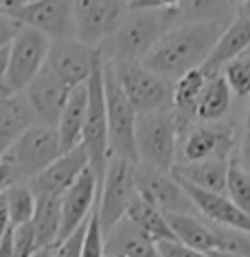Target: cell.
Instances as JSON below:
<instances>
[{"instance_id": "5", "label": "cell", "mask_w": 250, "mask_h": 257, "mask_svg": "<svg viewBox=\"0 0 250 257\" xmlns=\"http://www.w3.org/2000/svg\"><path fill=\"white\" fill-rule=\"evenodd\" d=\"M0 14L16 20L20 27L36 29L51 42L75 40L73 3L64 0H0Z\"/></svg>"}, {"instance_id": "34", "label": "cell", "mask_w": 250, "mask_h": 257, "mask_svg": "<svg viewBox=\"0 0 250 257\" xmlns=\"http://www.w3.org/2000/svg\"><path fill=\"white\" fill-rule=\"evenodd\" d=\"M11 246H14V255L16 257H33L40 250L36 233H33L31 222L22 226L11 229Z\"/></svg>"}, {"instance_id": "2", "label": "cell", "mask_w": 250, "mask_h": 257, "mask_svg": "<svg viewBox=\"0 0 250 257\" xmlns=\"http://www.w3.org/2000/svg\"><path fill=\"white\" fill-rule=\"evenodd\" d=\"M180 20V3H169L162 9L132 11L127 9L116 33L101 46L110 62H143L160 38Z\"/></svg>"}, {"instance_id": "46", "label": "cell", "mask_w": 250, "mask_h": 257, "mask_svg": "<svg viewBox=\"0 0 250 257\" xmlns=\"http://www.w3.org/2000/svg\"><path fill=\"white\" fill-rule=\"evenodd\" d=\"M106 257H108V255H106Z\"/></svg>"}, {"instance_id": "28", "label": "cell", "mask_w": 250, "mask_h": 257, "mask_svg": "<svg viewBox=\"0 0 250 257\" xmlns=\"http://www.w3.org/2000/svg\"><path fill=\"white\" fill-rule=\"evenodd\" d=\"M125 218L134 222L143 233H147L156 244L158 242H176V235H173V231H171L169 222H167V218H165V213L158 211L156 207H152L149 202H145L138 194H136L134 200H132Z\"/></svg>"}, {"instance_id": "35", "label": "cell", "mask_w": 250, "mask_h": 257, "mask_svg": "<svg viewBox=\"0 0 250 257\" xmlns=\"http://www.w3.org/2000/svg\"><path fill=\"white\" fill-rule=\"evenodd\" d=\"M86 229H88V222L81 224L73 235H68L66 239H62L60 244L53 248L51 257H81V246H84V237H86Z\"/></svg>"}, {"instance_id": "18", "label": "cell", "mask_w": 250, "mask_h": 257, "mask_svg": "<svg viewBox=\"0 0 250 257\" xmlns=\"http://www.w3.org/2000/svg\"><path fill=\"white\" fill-rule=\"evenodd\" d=\"M248 46H250V14L239 9V3H237L235 16H232V20L226 25V29L217 40V44L213 46L208 60L202 64V68H204L208 75L219 73L230 60L241 57L246 53Z\"/></svg>"}, {"instance_id": "7", "label": "cell", "mask_w": 250, "mask_h": 257, "mask_svg": "<svg viewBox=\"0 0 250 257\" xmlns=\"http://www.w3.org/2000/svg\"><path fill=\"white\" fill-rule=\"evenodd\" d=\"M86 88H88V112H86L81 145L88 152L90 169L99 180V187H101L110 161L108 110H106V92H103V53L97 60L95 71H92Z\"/></svg>"}, {"instance_id": "32", "label": "cell", "mask_w": 250, "mask_h": 257, "mask_svg": "<svg viewBox=\"0 0 250 257\" xmlns=\"http://www.w3.org/2000/svg\"><path fill=\"white\" fill-rule=\"evenodd\" d=\"M213 231H215V250L250 257V233L222 229V226H215V224H213Z\"/></svg>"}, {"instance_id": "16", "label": "cell", "mask_w": 250, "mask_h": 257, "mask_svg": "<svg viewBox=\"0 0 250 257\" xmlns=\"http://www.w3.org/2000/svg\"><path fill=\"white\" fill-rule=\"evenodd\" d=\"M71 90L73 88H68L60 77H55V75L44 66V71L29 84V88L22 92V95H25L29 108H31L38 123L57 130L62 110L66 106Z\"/></svg>"}, {"instance_id": "17", "label": "cell", "mask_w": 250, "mask_h": 257, "mask_svg": "<svg viewBox=\"0 0 250 257\" xmlns=\"http://www.w3.org/2000/svg\"><path fill=\"white\" fill-rule=\"evenodd\" d=\"M99 180L88 167L77 178L71 189L62 196V226H60V242L73 235L81 224L90 220V213L95 211L99 202ZM57 242V244H60Z\"/></svg>"}, {"instance_id": "6", "label": "cell", "mask_w": 250, "mask_h": 257, "mask_svg": "<svg viewBox=\"0 0 250 257\" xmlns=\"http://www.w3.org/2000/svg\"><path fill=\"white\" fill-rule=\"evenodd\" d=\"M62 154L64 152L60 143V134H57L55 127L33 123L20 134L18 141L11 145L0 161L11 165V169L18 176V183H29L51 163H55Z\"/></svg>"}, {"instance_id": "19", "label": "cell", "mask_w": 250, "mask_h": 257, "mask_svg": "<svg viewBox=\"0 0 250 257\" xmlns=\"http://www.w3.org/2000/svg\"><path fill=\"white\" fill-rule=\"evenodd\" d=\"M178 183L187 191V196L191 198V202L195 204L197 211L204 215V218L211 220L215 226L250 233V215H246L241 209H237L235 204L226 198V194H211V191L195 189V187L182 183V180H178Z\"/></svg>"}, {"instance_id": "26", "label": "cell", "mask_w": 250, "mask_h": 257, "mask_svg": "<svg viewBox=\"0 0 250 257\" xmlns=\"http://www.w3.org/2000/svg\"><path fill=\"white\" fill-rule=\"evenodd\" d=\"M31 226H33V233H36L40 250L57 246V242H60V226H62V198L38 196Z\"/></svg>"}, {"instance_id": "33", "label": "cell", "mask_w": 250, "mask_h": 257, "mask_svg": "<svg viewBox=\"0 0 250 257\" xmlns=\"http://www.w3.org/2000/svg\"><path fill=\"white\" fill-rule=\"evenodd\" d=\"M81 257H106V248H103V231H101V222H99L97 207H95V211L90 213L88 229H86V237H84V246H81Z\"/></svg>"}, {"instance_id": "22", "label": "cell", "mask_w": 250, "mask_h": 257, "mask_svg": "<svg viewBox=\"0 0 250 257\" xmlns=\"http://www.w3.org/2000/svg\"><path fill=\"white\" fill-rule=\"evenodd\" d=\"M86 112H88V88H86V84H84V86H77V88L71 90L66 106L62 110L60 123H57L62 152H71L73 148L81 145Z\"/></svg>"}, {"instance_id": "40", "label": "cell", "mask_w": 250, "mask_h": 257, "mask_svg": "<svg viewBox=\"0 0 250 257\" xmlns=\"http://www.w3.org/2000/svg\"><path fill=\"white\" fill-rule=\"evenodd\" d=\"M11 231V220H9V209H7V198L5 194L0 196V242L5 239V235Z\"/></svg>"}, {"instance_id": "3", "label": "cell", "mask_w": 250, "mask_h": 257, "mask_svg": "<svg viewBox=\"0 0 250 257\" xmlns=\"http://www.w3.org/2000/svg\"><path fill=\"white\" fill-rule=\"evenodd\" d=\"M178 141H180V125L171 108L138 116L136 154L141 167L171 174L173 167H176Z\"/></svg>"}, {"instance_id": "45", "label": "cell", "mask_w": 250, "mask_h": 257, "mask_svg": "<svg viewBox=\"0 0 250 257\" xmlns=\"http://www.w3.org/2000/svg\"><path fill=\"white\" fill-rule=\"evenodd\" d=\"M243 55H246V57H248V60H250V46H248V51H246V53H243Z\"/></svg>"}, {"instance_id": "43", "label": "cell", "mask_w": 250, "mask_h": 257, "mask_svg": "<svg viewBox=\"0 0 250 257\" xmlns=\"http://www.w3.org/2000/svg\"><path fill=\"white\" fill-rule=\"evenodd\" d=\"M211 257H241V255H232V253H222V250H211Z\"/></svg>"}, {"instance_id": "23", "label": "cell", "mask_w": 250, "mask_h": 257, "mask_svg": "<svg viewBox=\"0 0 250 257\" xmlns=\"http://www.w3.org/2000/svg\"><path fill=\"white\" fill-rule=\"evenodd\" d=\"M228 163L222 159H211L204 163H191V165H176L173 176L187 183L195 189L211 191V194H224L226 176H228Z\"/></svg>"}, {"instance_id": "29", "label": "cell", "mask_w": 250, "mask_h": 257, "mask_svg": "<svg viewBox=\"0 0 250 257\" xmlns=\"http://www.w3.org/2000/svg\"><path fill=\"white\" fill-rule=\"evenodd\" d=\"M7 198V209H9V220H11V229L22 224H29L33 220L36 213V196L29 189L27 183H16L5 191Z\"/></svg>"}, {"instance_id": "8", "label": "cell", "mask_w": 250, "mask_h": 257, "mask_svg": "<svg viewBox=\"0 0 250 257\" xmlns=\"http://www.w3.org/2000/svg\"><path fill=\"white\" fill-rule=\"evenodd\" d=\"M51 51V40L42 36L36 29L20 27L16 38L9 44V57H7V73H5L3 88L22 95L29 84L44 71L46 57Z\"/></svg>"}, {"instance_id": "4", "label": "cell", "mask_w": 250, "mask_h": 257, "mask_svg": "<svg viewBox=\"0 0 250 257\" xmlns=\"http://www.w3.org/2000/svg\"><path fill=\"white\" fill-rule=\"evenodd\" d=\"M103 92H106V110H108V141H110V159L130 161L138 165L136 154V121L138 112L125 97L123 88L116 81L112 64L103 57Z\"/></svg>"}, {"instance_id": "14", "label": "cell", "mask_w": 250, "mask_h": 257, "mask_svg": "<svg viewBox=\"0 0 250 257\" xmlns=\"http://www.w3.org/2000/svg\"><path fill=\"white\" fill-rule=\"evenodd\" d=\"M99 57H101V49H90L77 40L51 42L46 68L55 77H60L68 88H77V86L88 84Z\"/></svg>"}, {"instance_id": "12", "label": "cell", "mask_w": 250, "mask_h": 257, "mask_svg": "<svg viewBox=\"0 0 250 257\" xmlns=\"http://www.w3.org/2000/svg\"><path fill=\"white\" fill-rule=\"evenodd\" d=\"M232 143H235V127L230 123H191L187 132L178 141V161L176 165L204 163L211 159L228 161Z\"/></svg>"}, {"instance_id": "41", "label": "cell", "mask_w": 250, "mask_h": 257, "mask_svg": "<svg viewBox=\"0 0 250 257\" xmlns=\"http://www.w3.org/2000/svg\"><path fill=\"white\" fill-rule=\"evenodd\" d=\"M0 257H16L14 255V246H11V231L5 235L3 242H0Z\"/></svg>"}, {"instance_id": "10", "label": "cell", "mask_w": 250, "mask_h": 257, "mask_svg": "<svg viewBox=\"0 0 250 257\" xmlns=\"http://www.w3.org/2000/svg\"><path fill=\"white\" fill-rule=\"evenodd\" d=\"M97 198L99 222H101V231L106 235L114 224H119L125 218L132 200L136 198V165H132L125 159H119V156H112L108 161L106 176L99 187Z\"/></svg>"}, {"instance_id": "38", "label": "cell", "mask_w": 250, "mask_h": 257, "mask_svg": "<svg viewBox=\"0 0 250 257\" xmlns=\"http://www.w3.org/2000/svg\"><path fill=\"white\" fill-rule=\"evenodd\" d=\"M16 183H18V176H16V172L11 169V165H7L5 161H0V196Z\"/></svg>"}, {"instance_id": "36", "label": "cell", "mask_w": 250, "mask_h": 257, "mask_svg": "<svg viewBox=\"0 0 250 257\" xmlns=\"http://www.w3.org/2000/svg\"><path fill=\"white\" fill-rule=\"evenodd\" d=\"M158 253L160 257H211L208 253H200V250L187 248L180 242H158Z\"/></svg>"}, {"instance_id": "44", "label": "cell", "mask_w": 250, "mask_h": 257, "mask_svg": "<svg viewBox=\"0 0 250 257\" xmlns=\"http://www.w3.org/2000/svg\"><path fill=\"white\" fill-rule=\"evenodd\" d=\"M53 248H55V246H53ZM53 248H44V250H38V253L33 255V257H51V253H53Z\"/></svg>"}, {"instance_id": "21", "label": "cell", "mask_w": 250, "mask_h": 257, "mask_svg": "<svg viewBox=\"0 0 250 257\" xmlns=\"http://www.w3.org/2000/svg\"><path fill=\"white\" fill-rule=\"evenodd\" d=\"M38 123L25 95H14L0 86V159L27 127Z\"/></svg>"}, {"instance_id": "13", "label": "cell", "mask_w": 250, "mask_h": 257, "mask_svg": "<svg viewBox=\"0 0 250 257\" xmlns=\"http://www.w3.org/2000/svg\"><path fill=\"white\" fill-rule=\"evenodd\" d=\"M136 194L162 213L195 215V204L173 174H162L136 165Z\"/></svg>"}, {"instance_id": "1", "label": "cell", "mask_w": 250, "mask_h": 257, "mask_svg": "<svg viewBox=\"0 0 250 257\" xmlns=\"http://www.w3.org/2000/svg\"><path fill=\"white\" fill-rule=\"evenodd\" d=\"M226 25V20L178 22L149 51L143 64L165 81H178L184 73L200 68L208 60Z\"/></svg>"}, {"instance_id": "11", "label": "cell", "mask_w": 250, "mask_h": 257, "mask_svg": "<svg viewBox=\"0 0 250 257\" xmlns=\"http://www.w3.org/2000/svg\"><path fill=\"white\" fill-rule=\"evenodd\" d=\"M127 14L125 3L114 0H79L73 3L75 40L90 49H101L116 33Z\"/></svg>"}, {"instance_id": "20", "label": "cell", "mask_w": 250, "mask_h": 257, "mask_svg": "<svg viewBox=\"0 0 250 257\" xmlns=\"http://www.w3.org/2000/svg\"><path fill=\"white\" fill-rule=\"evenodd\" d=\"M103 248L108 257H160L154 239L127 218L103 235Z\"/></svg>"}, {"instance_id": "24", "label": "cell", "mask_w": 250, "mask_h": 257, "mask_svg": "<svg viewBox=\"0 0 250 257\" xmlns=\"http://www.w3.org/2000/svg\"><path fill=\"white\" fill-rule=\"evenodd\" d=\"M211 77L204 68H193V71L184 73L171 90V110L176 112V116L184 123H193L195 121V110L200 95L206 86V79Z\"/></svg>"}, {"instance_id": "15", "label": "cell", "mask_w": 250, "mask_h": 257, "mask_svg": "<svg viewBox=\"0 0 250 257\" xmlns=\"http://www.w3.org/2000/svg\"><path fill=\"white\" fill-rule=\"evenodd\" d=\"M90 167L88 152L84 145H77L71 152H64L55 163H51L46 169L33 176L29 180V189L33 191V196H57L62 198L71 187L77 183V178L86 169Z\"/></svg>"}, {"instance_id": "9", "label": "cell", "mask_w": 250, "mask_h": 257, "mask_svg": "<svg viewBox=\"0 0 250 257\" xmlns=\"http://www.w3.org/2000/svg\"><path fill=\"white\" fill-rule=\"evenodd\" d=\"M110 62V60H108ZM116 75V81L123 88L125 97L134 110L141 114H152L158 110L171 108V90L169 81L152 73L143 62H110Z\"/></svg>"}, {"instance_id": "31", "label": "cell", "mask_w": 250, "mask_h": 257, "mask_svg": "<svg viewBox=\"0 0 250 257\" xmlns=\"http://www.w3.org/2000/svg\"><path fill=\"white\" fill-rule=\"evenodd\" d=\"M222 75L235 97H239V99L250 97V60L246 55L230 60L222 68Z\"/></svg>"}, {"instance_id": "42", "label": "cell", "mask_w": 250, "mask_h": 257, "mask_svg": "<svg viewBox=\"0 0 250 257\" xmlns=\"http://www.w3.org/2000/svg\"><path fill=\"white\" fill-rule=\"evenodd\" d=\"M7 57H9V49H5L0 53V86L5 84V73H7Z\"/></svg>"}, {"instance_id": "39", "label": "cell", "mask_w": 250, "mask_h": 257, "mask_svg": "<svg viewBox=\"0 0 250 257\" xmlns=\"http://www.w3.org/2000/svg\"><path fill=\"white\" fill-rule=\"evenodd\" d=\"M241 159H243V169L250 174V108H248L246 127H243V137H241Z\"/></svg>"}, {"instance_id": "27", "label": "cell", "mask_w": 250, "mask_h": 257, "mask_svg": "<svg viewBox=\"0 0 250 257\" xmlns=\"http://www.w3.org/2000/svg\"><path fill=\"white\" fill-rule=\"evenodd\" d=\"M167 222H169L176 242L182 246L200 250V253H211L215 250V231L213 226L204 224L197 220L195 215H180V213H165Z\"/></svg>"}, {"instance_id": "30", "label": "cell", "mask_w": 250, "mask_h": 257, "mask_svg": "<svg viewBox=\"0 0 250 257\" xmlns=\"http://www.w3.org/2000/svg\"><path fill=\"white\" fill-rule=\"evenodd\" d=\"M226 198L250 215V174L243 169L241 163H228V176H226Z\"/></svg>"}, {"instance_id": "37", "label": "cell", "mask_w": 250, "mask_h": 257, "mask_svg": "<svg viewBox=\"0 0 250 257\" xmlns=\"http://www.w3.org/2000/svg\"><path fill=\"white\" fill-rule=\"evenodd\" d=\"M20 25L16 20L7 18L5 14H0V53H3L5 49H9L11 40L16 38V33H18Z\"/></svg>"}, {"instance_id": "25", "label": "cell", "mask_w": 250, "mask_h": 257, "mask_svg": "<svg viewBox=\"0 0 250 257\" xmlns=\"http://www.w3.org/2000/svg\"><path fill=\"white\" fill-rule=\"evenodd\" d=\"M230 106H232V92L228 84H226L222 71H219L206 79V86L200 95L195 110L197 123H219L230 112Z\"/></svg>"}]
</instances>
